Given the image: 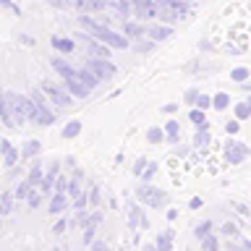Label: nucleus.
Wrapping results in <instances>:
<instances>
[{"mask_svg": "<svg viewBox=\"0 0 251 251\" xmlns=\"http://www.w3.org/2000/svg\"><path fill=\"white\" fill-rule=\"evenodd\" d=\"M29 105L31 97L21 92H0V121L5 128H21L29 123Z\"/></svg>", "mask_w": 251, "mask_h": 251, "instance_id": "1", "label": "nucleus"}, {"mask_svg": "<svg viewBox=\"0 0 251 251\" xmlns=\"http://www.w3.org/2000/svg\"><path fill=\"white\" fill-rule=\"evenodd\" d=\"M78 24H81V29L86 34H92L94 39L105 42L107 47H113V50H126V47H128V37L118 34V31H113L107 24H100L97 19H92V13H81L78 16Z\"/></svg>", "mask_w": 251, "mask_h": 251, "instance_id": "2", "label": "nucleus"}, {"mask_svg": "<svg viewBox=\"0 0 251 251\" xmlns=\"http://www.w3.org/2000/svg\"><path fill=\"white\" fill-rule=\"evenodd\" d=\"M31 97V105H29V123L31 126H39V128H45V126H52L55 123V110L50 107V100L45 97V92L39 89H31L29 92Z\"/></svg>", "mask_w": 251, "mask_h": 251, "instance_id": "3", "label": "nucleus"}, {"mask_svg": "<svg viewBox=\"0 0 251 251\" xmlns=\"http://www.w3.org/2000/svg\"><path fill=\"white\" fill-rule=\"evenodd\" d=\"M39 89L45 92V97L50 100V105L60 107V110H68L71 105H74V100H76L74 94L66 89V84L52 81V78H42V81H39Z\"/></svg>", "mask_w": 251, "mask_h": 251, "instance_id": "4", "label": "nucleus"}, {"mask_svg": "<svg viewBox=\"0 0 251 251\" xmlns=\"http://www.w3.org/2000/svg\"><path fill=\"white\" fill-rule=\"evenodd\" d=\"M136 199L141 204H147V207H152V209H160V207L168 204V194H165L162 188L152 186V183H141L136 188Z\"/></svg>", "mask_w": 251, "mask_h": 251, "instance_id": "5", "label": "nucleus"}, {"mask_svg": "<svg viewBox=\"0 0 251 251\" xmlns=\"http://www.w3.org/2000/svg\"><path fill=\"white\" fill-rule=\"evenodd\" d=\"M84 66L92 71L94 76L100 78V81H110L115 74H118V68H115V63H110L107 58H89L86 55V60H84Z\"/></svg>", "mask_w": 251, "mask_h": 251, "instance_id": "6", "label": "nucleus"}, {"mask_svg": "<svg viewBox=\"0 0 251 251\" xmlns=\"http://www.w3.org/2000/svg\"><path fill=\"white\" fill-rule=\"evenodd\" d=\"M71 8H76L78 13H105L113 11L115 3H110V0H71Z\"/></svg>", "mask_w": 251, "mask_h": 251, "instance_id": "7", "label": "nucleus"}, {"mask_svg": "<svg viewBox=\"0 0 251 251\" xmlns=\"http://www.w3.org/2000/svg\"><path fill=\"white\" fill-rule=\"evenodd\" d=\"M63 84H66V89L74 94V97H78V100H86V97L92 94V89H89V86H86L76 74H74V76H68V78H63Z\"/></svg>", "mask_w": 251, "mask_h": 251, "instance_id": "8", "label": "nucleus"}, {"mask_svg": "<svg viewBox=\"0 0 251 251\" xmlns=\"http://www.w3.org/2000/svg\"><path fill=\"white\" fill-rule=\"evenodd\" d=\"M131 5H133V13H136L141 21L154 19L157 16V3L154 0H131Z\"/></svg>", "mask_w": 251, "mask_h": 251, "instance_id": "9", "label": "nucleus"}, {"mask_svg": "<svg viewBox=\"0 0 251 251\" xmlns=\"http://www.w3.org/2000/svg\"><path fill=\"white\" fill-rule=\"evenodd\" d=\"M227 160H230V165H238V162H243L246 157L251 154V149L246 147V144H238V141H227Z\"/></svg>", "mask_w": 251, "mask_h": 251, "instance_id": "10", "label": "nucleus"}, {"mask_svg": "<svg viewBox=\"0 0 251 251\" xmlns=\"http://www.w3.org/2000/svg\"><path fill=\"white\" fill-rule=\"evenodd\" d=\"M0 154H3V165H5V168H13V165L21 160V152L8 139H0Z\"/></svg>", "mask_w": 251, "mask_h": 251, "instance_id": "11", "label": "nucleus"}, {"mask_svg": "<svg viewBox=\"0 0 251 251\" xmlns=\"http://www.w3.org/2000/svg\"><path fill=\"white\" fill-rule=\"evenodd\" d=\"M68 207H71V196L55 191V194L50 196V209H47V212H50V215H63Z\"/></svg>", "mask_w": 251, "mask_h": 251, "instance_id": "12", "label": "nucleus"}, {"mask_svg": "<svg viewBox=\"0 0 251 251\" xmlns=\"http://www.w3.org/2000/svg\"><path fill=\"white\" fill-rule=\"evenodd\" d=\"M52 63V68H55V74H58L60 78H68V76H74L76 74V68L78 66H74V63H68L63 55H55V58L50 60Z\"/></svg>", "mask_w": 251, "mask_h": 251, "instance_id": "13", "label": "nucleus"}, {"mask_svg": "<svg viewBox=\"0 0 251 251\" xmlns=\"http://www.w3.org/2000/svg\"><path fill=\"white\" fill-rule=\"evenodd\" d=\"M50 45H52L60 55H71V52L76 50V39H71V37H60V34H52V37H50Z\"/></svg>", "mask_w": 251, "mask_h": 251, "instance_id": "14", "label": "nucleus"}, {"mask_svg": "<svg viewBox=\"0 0 251 251\" xmlns=\"http://www.w3.org/2000/svg\"><path fill=\"white\" fill-rule=\"evenodd\" d=\"M19 152H21V162H24V160H34V157H39V152H42V141H39V139L24 141Z\"/></svg>", "mask_w": 251, "mask_h": 251, "instance_id": "15", "label": "nucleus"}, {"mask_svg": "<svg viewBox=\"0 0 251 251\" xmlns=\"http://www.w3.org/2000/svg\"><path fill=\"white\" fill-rule=\"evenodd\" d=\"M16 204H19V199H16L13 188H8V191H3V194H0V217L11 215V212L16 209Z\"/></svg>", "mask_w": 251, "mask_h": 251, "instance_id": "16", "label": "nucleus"}, {"mask_svg": "<svg viewBox=\"0 0 251 251\" xmlns=\"http://www.w3.org/2000/svg\"><path fill=\"white\" fill-rule=\"evenodd\" d=\"M42 178H45V170H42V160H31V165H29V170H26V180L31 186H39L42 183Z\"/></svg>", "mask_w": 251, "mask_h": 251, "instance_id": "17", "label": "nucleus"}, {"mask_svg": "<svg viewBox=\"0 0 251 251\" xmlns=\"http://www.w3.org/2000/svg\"><path fill=\"white\" fill-rule=\"evenodd\" d=\"M209 141H212V133H209V123L204 121V123L199 126V131H196V136H194V147L204 149V147H209Z\"/></svg>", "mask_w": 251, "mask_h": 251, "instance_id": "18", "label": "nucleus"}, {"mask_svg": "<svg viewBox=\"0 0 251 251\" xmlns=\"http://www.w3.org/2000/svg\"><path fill=\"white\" fill-rule=\"evenodd\" d=\"M121 29H123L126 37H144V34H147V26H141V24H133V21H128V19L121 21Z\"/></svg>", "mask_w": 251, "mask_h": 251, "instance_id": "19", "label": "nucleus"}, {"mask_svg": "<svg viewBox=\"0 0 251 251\" xmlns=\"http://www.w3.org/2000/svg\"><path fill=\"white\" fill-rule=\"evenodd\" d=\"M147 37L154 39V42H162V39L173 37V29L170 26H147Z\"/></svg>", "mask_w": 251, "mask_h": 251, "instance_id": "20", "label": "nucleus"}, {"mask_svg": "<svg viewBox=\"0 0 251 251\" xmlns=\"http://www.w3.org/2000/svg\"><path fill=\"white\" fill-rule=\"evenodd\" d=\"M76 76H78V78H81V81H84L86 86H89V89H94V86H97V84H102V81H100V78H97V76H94V74H92V71H89V68H86V66H78V68H76Z\"/></svg>", "mask_w": 251, "mask_h": 251, "instance_id": "21", "label": "nucleus"}, {"mask_svg": "<svg viewBox=\"0 0 251 251\" xmlns=\"http://www.w3.org/2000/svg\"><path fill=\"white\" fill-rule=\"evenodd\" d=\"M81 121H76V118H74V121H68L66 126H63V131H60V136L63 139H76L78 136V133H81Z\"/></svg>", "mask_w": 251, "mask_h": 251, "instance_id": "22", "label": "nucleus"}, {"mask_svg": "<svg viewBox=\"0 0 251 251\" xmlns=\"http://www.w3.org/2000/svg\"><path fill=\"white\" fill-rule=\"evenodd\" d=\"M141 217H144V215H141V207H139V204H133V201H128V227H131V230H136V227L141 225Z\"/></svg>", "mask_w": 251, "mask_h": 251, "instance_id": "23", "label": "nucleus"}, {"mask_svg": "<svg viewBox=\"0 0 251 251\" xmlns=\"http://www.w3.org/2000/svg\"><path fill=\"white\" fill-rule=\"evenodd\" d=\"M173 238H176V233H173L170 227H168V230H162L160 235H157V249H160V251H170L173 249Z\"/></svg>", "mask_w": 251, "mask_h": 251, "instance_id": "24", "label": "nucleus"}, {"mask_svg": "<svg viewBox=\"0 0 251 251\" xmlns=\"http://www.w3.org/2000/svg\"><path fill=\"white\" fill-rule=\"evenodd\" d=\"M31 188H34V186H31L26 178H24V180H19V183L13 186V194H16V199H19V201H26V196L31 194Z\"/></svg>", "mask_w": 251, "mask_h": 251, "instance_id": "25", "label": "nucleus"}, {"mask_svg": "<svg viewBox=\"0 0 251 251\" xmlns=\"http://www.w3.org/2000/svg\"><path fill=\"white\" fill-rule=\"evenodd\" d=\"M42 199H45V194H42V191H39V188L34 186V188H31V194L26 196V204H29L31 209H37L39 204H42Z\"/></svg>", "mask_w": 251, "mask_h": 251, "instance_id": "26", "label": "nucleus"}, {"mask_svg": "<svg viewBox=\"0 0 251 251\" xmlns=\"http://www.w3.org/2000/svg\"><path fill=\"white\" fill-rule=\"evenodd\" d=\"M227 105H230V97H227L225 92H220V94L212 97V107H215V110H225Z\"/></svg>", "mask_w": 251, "mask_h": 251, "instance_id": "27", "label": "nucleus"}, {"mask_svg": "<svg viewBox=\"0 0 251 251\" xmlns=\"http://www.w3.org/2000/svg\"><path fill=\"white\" fill-rule=\"evenodd\" d=\"M194 235H196V238H207V235H212V223H209V220H204V223L196 225Z\"/></svg>", "mask_w": 251, "mask_h": 251, "instance_id": "28", "label": "nucleus"}, {"mask_svg": "<svg viewBox=\"0 0 251 251\" xmlns=\"http://www.w3.org/2000/svg\"><path fill=\"white\" fill-rule=\"evenodd\" d=\"M178 128H180L178 121H168V126H165V136H168L170 141H178Z\"/></svg>", "mask_w": 251, "mask_h": 251, "instance_id": "29", "label": "nucleus"}, {"mask_svg": "<svg viewBox=\"0 0 251 251\" xmlns=\"http://www.w3.org/2000/svg\"><path fill=\"white\" fill-rule=\"evenodd\" d=\"M235 118H238V121H246V118H251L249 102H241V105H235Z\"/></svg>", "mask_w": 251, "mask_h": 251, "instance_id": "30", "label": "nucleus"}, {"mask_svg": "<svg viewBox=\"0 0 251 251\" xmlns=\"http://www.w3.org/2000/svg\"><path fill=\"white\" fill-rule=\"evenodd\" d=\"M86 204H89V194H81V196H76V199L71 201V207H74L76 212H84Z\"/></svg>", "mask_w": 251, "mask_h": 251, "instance_id": "31", "label": "nucleus"}, {"mask_svg": "<svg viewBox=\"0 0 251 251\" xmlns=\"http://www.w3.org/2000/svg\"><path fill=\"white\" fill-rule=\"evenodd\" d=\"M249 68H233V74H230V78L233 81H238V84H243V81H249Z\"/></svg>", "mask_w": 251, "mask_h": 251, "instance_id": "32", "label": "nucleus"}, {"mask_svg": "<svg viewBox=\"0 0 251 251\" xmlns=\"http://www.w3.org/2000/svg\"><path fill=\"white\" fill-rule=\"evenodd\" d=\"M201 249L204 251H217L220 249V241L215 238V235H207V238H201Z\"/></svg>", "mask_w": 251, "mask_h": 251, "instance_id": "33", "label": "nucleus"}, {"mask_svg": "<svg viewBox=\"0 0 251 251\" xmlns=\"http://www.w3.org/2000/svg\"><path fill=\"white\" fill-rule=\"evenodd\" d=\"M0 8L3 11H8V13H13V16H21V8L13 3V0H0Z\"/></svg>", "mask_w": 251, "mask_h": 251, "instance_id": "34", "label": "nucleus"}, {"mask_svg": "<svg viewBox=\"0 0 251 251\" xmlns=\"http://www.w3.org/2000/svg\"><path fill=\"white\" fill-rule=\"evenodd\" d=\"M165 139V133L160 128H149L147 131V141H152V144H160V141Z\"/></svg>", "mask_w": 251, "mask_h": 251, "instance_id": "35", "label": "nucleus"}, {"mask_svg": "<svg viewBox=\"0 0 251 251\" xmlns=\"http://www.w3.org/2000/svg\"><path fill=\"white\" fill-rule=\"evenodd\" d=\"M223 235L225 238H238V227H235V223H225L223 225Z\"/></svg>", "mask_w": 251, "mask_h": 251, "instance_id": "36", "label": "nucleus"}, {"mask_svg": "<svg viewBox=\"0 0 251 251\" xmlns=\"http://www.w3.org/2000/svg\"><path fill=\"white\" fill-rule=\"evenodd\" d=\"M47 5H52L55 11H71V0H47Z\"/></svg>", "mask_w": 251, "mask_h": 251, "instance_id": "37", "label": "nucleus"}, {"mask_svg": "<svg viewBox=\"0 0 251 251\" xmlns=\"http://www.w3.org/2000/svg\"><path fill=\"white\" fill-rule=\"evenodd\" d=\"M55 191L66 194V191H68V178H63V176H58V178H55V188H52V194H55Z\"/></svg>", "mask_w": 251, "mask_h": 251, "instance_id": "38", "label": "nucleus"}, {"mask_svg": "<svg viewBox=\"0 0 251 251\" xmlns=\"http://www.w3.org/2000/svg\"><path fill=\"white\" fill-rule=\"evenodd\" d=\"M157 173V165L154 162H147V168H144V173H141V178H144V183H149L152 180V176Z\"/></svg>", "mask_w": 251, "mask_h": 251, "instance_id": "39", "label": "nucleus"}, {"mask_svg": "<svg viewBox=\"0 0 251 251\" xmlns=\"http://www.w3.org/2000/svg\"><path fill=\"white\" fill-rule=\"evenodd\" d=\"M188 118H191L196 126H201V123H204V110H201V107H196V110H191V113H188Z\"/></svg>", "mask_w": 251, "mask_h": 251, "instance_id": "40", "label": "nucleus"}, {"mask_svg": "<svg viewBox=\"0 0 251 251\" xmlns=\"http://www.w3.org/2000/svg\"><path fill=\"white\" fill-rule=\"evenodd\" d=\"M89 204L100 207V186H92V191H89Z\"/></svg>", "mask_w": 251, "mask_h": 251, "instance_id": "41", "label": "nucleus"}, {"mask_svg": "<svg viewBox=\"0 0 251 251\" xmlns=\"http://www.w3.org/2000/svg\"><path fill=\"white\" fill-rule=\"evenodd\" d=\"M94 233H97V227H84V246H89L94 241Z\"/></svg>", "mask_w": 251, "mask_h": 251, "instance_id": "42", "label": "nucleus"}, {"mask_svg": "<svg viewBox=\"0 0 251 251\" xmlns=\"http://www.w3.org/2000/svg\"><path fill=\"white\" fill-rule=\"evenodd\" d=\"M238 128H241V123H238V118H235V121H227V123H225V131H227V133H230V136H233V133H238Z\"/></svg>", "mask_w": 251, "mask_h": 251, "instance_id": "43", "label": "nucleus"}, {"mask_svg": "<svg viewBox=\"0 0 251 251\" xmlns=\"http://www.w3.org/2000/svg\"><path fill=\"white\" fill-rule=\"evenodd\" d=\"M144 168H147V160H144V157H139L136 165H133V176H141V173H144Z\"/></svg>", "mask_w": 251, "mask_h": 251, "instance_id": "44", "label": "nucleus"}, {"mask_svg": "<svg viewBox=\"0 0 251 251\" xmlns=\"http://www.w3.org/2000/svg\"><path fill=\"white\" fill-rule=\"evenodd\" d=\"M196 100H199V92H196V89H188V92H186V105H196Z\"/></svg>", "mask_w": 251, "mask_h": 251, "instance_id": "45", "label": "nucleus"}, {"mask_svg": "<svg viewBox=\"0 0 251 251\" xmlns=\"http://www.w3.org/2000/svg\"><path fill=\"white\" fill-rule=\"evenodd\" d=\"M66 227H68L66 220H58V223H55V227H52V233H55V235H63V233H66Z\"/></svg>", "mask_w": 251, "mask_h": 251, "instance_id": "46", "label": "nucleus"}, {"mask_svg": "<svg viewBox=\"0 0 251 251\" xmlns=\"http://www.w3.org/2000/svg\"><path fill=\"white\" fill-rule=\"evenodd\" d=\"M209 105H212V100H209V97H204V94H199V100H196V107L209 110Z\"/></svg>", "mask_w": 251, "mask_h": 251, "instance_id": "47", "label": "nucleus"}, {"mask_svg": "<svg viewBox=\"0 0 251 251\" xmlns=\"http://www.w3.org/2000/svg\"><path fill=\"white\" fill-rule=\"evenodd\" d=\"M89 251H107V246H105V241H92Z\"/></svg>", "mask_w": 251, "mask_h": 251, "instance_id": "48", "label": "nucleus"}, {"mask_svg": "<svg viewBox=\"0 0 251 251\" xmlns=\"http://www.w3.org/2000/svg\"><path fill=\"white\" fill-rule=\"evenodd\" d=\"M19 42L26 45V47H31V45H34V37H31V34H19Z\"/></svg>", "mask_w": 251, "mask_h": 251, "instance_id": "49", "label": "nucleus"}, {"mask_svg": "<svg viewBox=\"0 0 251 251\" xmlns=\"http://www.w3.org/2000/svg\"><path fill=\"white\" fill-rule=\"evenodd\" d=\"M152 47H154V42H141V45H136V50L139 52H149Z\"/></svg>", "mask_w": 251, "mask_h": 251, "instance_id": "50", "label": "nucleus"}, {"mask_svg": "<svg viewBox=\"0 0 251 251\" xmlns=\"http://www.w3.org/2000/svg\"><path fill=\"white\" fill-rule=\"evenodd\" d=\"M188 207H191V209H199V207H201V199L196 196V199H191V204H188Z\"/></svg>", "mask_w": 251, "mask_h": 251, "instance_id": "51", "label": "nucleus"}, {"mask_svg": "<svg viewBox=\"0 0 251 251\" xmlns=\"http://www.w3.org/2000/svg\"><path fill=\"white\" fill-rule=\"evenodd\" d=\"M178 105H162V113H176Z\"/></svg>", "mask_w": 251, "mask_h": 251, "instance_id": "52", "label": "nucleus"}, {"mask_svg": "<svg viewBox=\"0 0 251 251\" xmlns=\"http://www.w3.org/2000/svg\"><path fill=\"white\" fill-rule=\"evenodd\" d=\"M235 209H238V212H241V215H249V217H251V212H249L246 207H243V204H235Z\"/></svg>", "mask_w": 251, "mask_h": 251, "instance_id": "53", "label": "nucleus"}, {"mask_svg": "<svg viewBox=\"0 0 251 251\" xmlns=\"http://www.w3.org/2000/svg\"><path fill=\"white\" fill-rule=\"evenodd\" d=\"M144 251H160V249H157V243H147Z\"/></svg>", "mask_w": 251, "mask_h": 251, "instance_id": "54", "label": "nucleus"}, {"mask_svg": "<svg viewBox=\"0 0 251 251\" xmlns=\"http://www.w3.org/2000/svg\"><path fill=\"white\" fill-rule=\"evenodd\" d=\"M50 251H63V249H58V246H55V249H50Z\"/></svg>", "mask_w": 251, "mask_h": 251, "instance_id": "55", "label": "nucleus"}, {"mask_svg": "<svg viewBox=\"0 0 251 251\" xmlns=\"http://www.w3.org/2000/svg\"><path fill=\"white\" fill-rule=\"evenodd\" d=\"M246 102H249V107H251V100H246Z\"/></svg>", "mask_w": 251, "mask_h": 251, "instance_id": "56", "label": "nucleus"}, {"mask_svg": "<svg viewBox=\"0 0 251 251\" xmlns=\"http://www.w3.org/2000/svg\"><path fill=\"white\" fill-rule=\"evenodd\" d=\"M0 227H3V225H0Z\"/></svg>", "mask_w": 251, "mask_h": 251, "instance_id": "57", "label": "nucleus"}]
</instances>
